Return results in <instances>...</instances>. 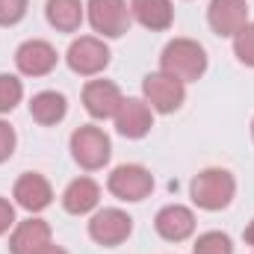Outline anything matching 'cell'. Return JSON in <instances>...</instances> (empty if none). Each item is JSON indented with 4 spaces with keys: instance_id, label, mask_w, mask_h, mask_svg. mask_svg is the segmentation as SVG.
<instances>
[{
    "instance_id": "cell-1",
    "label": "cell",
    "mask_w": 254,
    "mask_h": 254,
    "mask_svg": "<svg viewBox=\"0 0 254 254\" xmlns=\"http://www.w3.org/2000/svg\"><path fill=\"white\" fill-rule=\"evenodd\" d=\"M160 71L181 80V83H192L207 71V51L192 39H172L163 48Z\"/></svg>"
},
{
    "instance_id": "cell-2",
    "label": "cell",
    "mask_w": 254,
    "mask_h": 254,
    "mask_svg": "<svg viewBox=\"0 0 254 254\" xmlns=\"http://www.w3.org/2000/svg\"><path fill=\"white\" fill-rule=\"evenodd\" d=\"M234 192H237V181L225 169H204V172H198L192 178V184H190L192 201L201 210H210V213L225 210L234 201Z\"/></svg>"
},
{
    "instance_id": "cell-3",
    "label": "cell",
    "mask_w": 254,
    "mask_h": 254,
    "mask_svg": "<svg viewBox=\"0 0 254 254\" xmlns=\"http://www.w3.org/2000/svg\"><path fill=\"white\" fill-rule=\"evenodd\" d=\"M110 154H113V145H110V136L101 127L83 125L71 133V157L86 172L104 169L110 163Z\"/></svg>"
},
{
    "instance_id": "cell-4",
    "label": "cell",
    "mask_w": 254,
    "mask_h": 254,
    "mask_svg": "<svg viewBox=\"0 0 254 254\" xmlns=\"http://www.w3.org/2000/svg\"><path fill=\"white\" fill-rule=\"evenodd\" d=\"M86 15H89L92 30L101 33L104 39H122L133 21L127 0H89Z\"/></svg>"
},
{
    "instance_id": "cell-5",
    "label": "cell",
    "mask_w": 254,
    "mask_h": 254,
    "mask_svg": "<svg viewBox=\"0 0 254 254\" xmlns=\"http://www.w3.org/2000/svg\"><path fill=\"white\" fill-rule=\"evenodd\" d=\"M142 95H145V104H148L151 110L163 113V116L181 110V104L187 101L184 83L175 80V77H169V74H163V71L148 74V77L142 80Z\"/></svg>"
},
{
    "instance_id": "cell-6",
    "label": "cell",
    "mask_w": 254,
    "mask_h": 254,
    "mask_svg": "<svg viewBox=\"0 0 254 254\" xmlns=\"http://www.w3.org/2000/svg\"><path fill=\"white\" fill-rule=\"evenodd\" d=\"M65 63L80 77H95L110 65V48L95 36H80V39L71 42V48L65 54Z\"/></svg>"
},
{
    "instance_id": "cell-7",
    "label": "cell",
    "mask_w": 254,
    "mask_h": 254,
    "mask_svg": "<svg viewBox=\"0 0 254 254\" xmlns=\"http://www.w3.org/2000/svg\"><path fill=\"white\" fill-rule=\"evenodd\" d=\"M107 190L113 192L119 201H145L154 192V175L145 166L125 163V166L113 169V175L107 181Z\"/></svg>"
},
{
    "instance_id": "cell-8",
    "label": "cell",
    "mask_w": 254,
    "mask_h": 254,
    "mask_svg": "<svg viewBox=\"0 0 254 254\" xmlns=\"http://www.w3.org/2000/svg\"><path fill=\"white\" fill-rule=\"evenodd\" d=\"M130 234H133V219L119 207H104L89 219V237L104 249L122 246Z\"/></svg>"
},
{
    "instance_id": "cell-9",
    "label": "cell",
    "mask_w": 254,
    "mask_h": 254,
    "mask_svg": "<svg viewBox=\"0 0 254 254\" xmlns=\"http://www.w3.org/2000/svg\"><path fill=\"white\" fill-rule=\"evenodd\" d=\"M207 24L216 36H237L249 24V3L246 0H210Z\"/></svg>"
},
{
    "instance_id": "cell-10",
    "label": "cell",
    "mask_w": 254,
    "mask_h": 254,
    "mask_svg": "<svg viewBox=\"0 0 254 254\" xmlns=\"http://www.w3.org/2000/svg\"><path fill=\"white\" fill-rule=\"evenodd\" d=\"M57 48L45 39H30L15 51V65L24 77H45L57 68Z\"/></svg>"
},
{
    "instance_id": "cell-11",
    "label": "cell",
    "mask_w": 254,
    "mask_h": 254,
    "mask_svg": "<svg viewBox=\"0 0 254 254\" xmlns=\"http://www.w3.org/2000/svg\"><path fill=\"white\" fill-rule=\"evenodd\" d=\"M122 101V89L113 80H89L83 86V107L92 119H116Z\"/></svg>"
},
{
    "instance_id": "cell-12",
    "label": "cell",
    "mask_w": 254,
    "mask_h": 254,
    "mask_svg": "<svg viewBox=\"0 0 254 254\" xmlns=\"http://www.w3.org/2000/svg\"><path fill=\"white\" fill-rule=\"evenodd\" d=\"M12 198L18 201V207H24L27 213H42L45 207H51L54 201V190L48 184L45 175L39 172H27L15 181V190H12Z\"/></svg>"
},
{
    "instance_id": "cell-13",
    "label": "cell",
    "mask_w": 254,
    "mask_h": 254,
    "mask_svg": "<svg viewBox=\"0 0 254 254\" xmlns=\"http://www.w3.org/2000/svg\"><path fill=\"white\" fill-rule=\"evenodd\" d=\"M154 228H157V234L166 243H184V240H190L192 231H195V213L190 207H184V204H166L157 213Z\"/></svg>"
},
{
    "instance_id": "cell-14",
    "label": "cell",
    "mask_w": 254,
    "mask_h": 254,
    "mask_svg": "<svg viewBox=\"0 0 254 254\" xmlns=\"http://www.w3.org/2000/svg\"><path fill=\"white\" fill-rule=\"evenodd\" d=\"M151 127H154V116H151V107L145 104V98H125L116 113V130L125 139H142V136H148Z\"/></svg>"
},
{
    "instance_id": "cell-15",
    "label": "cell",
    "mask_w": 254,
    "mask_h": 254,
    "mask_svg": "<svg viewBox=\"0 0 254 254\" xmlns=\"http://www.w3.org/2000/svg\"><path fill=\"white\" fill-rule=\"evenodd\" d=\"M45 246H51V225L45 219H27L18 222L9 237V254H39Z\"/></svg>"
},
{
    "instance_id": "cell-16",
    "label": "cell",
    "mask_w": 254,
    "mask_h": 254,
    "mask_svg": "<svg viewBox=\"0 0 254 254\" xmlns=\"http://www.w3.org/2000/svg\"><path fill=\"white\" fill-rule=\"evenodd\" d=\"M130 15L145 27V30H169L175 21V6L172 0H130Z\"/></svg>"
},
{
    "instance_id": "cell-17",
    "label": "cell",
    "mask_w": 254,
    "mask_h": 254,
    "mask_svg": "<svg viewBox=\"0 0 254 254\" xmlns=\"http://www.w3.org/2000/svg\"><path fill=\"white\" fill-rule=\"evenodd\" d=\"M101 201V187L92 181V178H77L71 181L63 192V207L71 216H86L98 207Z\"/></svg>"
},
{
    "instance_id": "cell-18",
    "label": "cell",
    "mask_w": 254,
    "mask_h": 254,
    "mask_svg": "<svg viewBox=\"0 0 254 254\" xmlns=\"http://www.w3.org/2000/svg\"><path fill=\"white\" fill-rule=\"evenodd\" d=\"M48 24L60 33H77L83 18H86V6L80 0H48L45 6Z\"/></svg>"
},
{
    "instance_id": "cell-19",
    "label": "cell",
    "mask_w": 254,
    "mask_h": 254,
    "mask_svg": "<svg viewBox=\"0 0 254 254\" xmlns=\"http://www.w3.org/2000/svg\"><path fill=\"white\" fill-rule=\"evenodd\" d=\"M65 113H68V101L63 92H39L30 101V116L39 125H57L65 119Z\"/></svg>"
},
{
    "instance_id": "cell-20",
    "label": "cell",
    "mask_w": 254,
    "mask_h": 254,
    "mask_svg": "<svg viewBox=\"0 0 254 254\" xmlns=\"http://www.w3.org/2000/svg\"><path fill=\"white\" fill-rule=\"evenodd\" d=\"M192 254H234V243L222 231H207V234H201L195 240Z\"/></svg>"
},
{
    "instance_id": "cell-21",
    "label": "cell",
    "mask_w": 254,
    "mask_h": 254,
    "mask_svg": "<svg viewBox=\"0 0 254 254\" xmlns=\"http://www.w3.org/2000/svg\"><path fill=\"white\" fill-rule=\"evenodd\" d=\"M24 98V86L15 74H0V113H12Z\"/></svg>"
},
{
    "instance_id": "cell-22",
    "label": "cell",
    "mask_w": 254,
    "mask_h": 254,
    "mask_svg": "<svg viewBox=\"0 0 254 254\" xmlns=\"http://www.w3.org/2000/svg\"><path fill=\"white\" fill-rule=\"evenodd\" d=\"M234 54L243 65L254 68V24L249 21L237 36H234Z\"/></svg>"
},
{
    "instance_id": "cell-23",
    "label": "cell",
    "mask_w": 254,
    "mask_h": 254,
    "mask_svg": "<svg viewBox=\"0 0 254 254\" xmlns=\"http://www.w3.org/2000/svg\"><path fill=\"white\" fill-rule=\"evenodd\" d=\"M27 15V0H0V27H12Z\"/></svg>"
},
{
    "instance_id": "cell-24",
    "label": "cell",
    "mask_w": 254,
    "mask_h": 254,
    "mask_svg": "<svg viewBox=\"0 0 254 254\" xmlns=\"http://www.w3.org/2000/svg\"><path fill=\"white\" fill-rule=\"evenodd\" d=\"M15 130L9 127V122H3L0 119V163H6L12 154H15Z\"/></svg>"
},
{
    "instance_id": "cell-25",
    "label": "cell",
    "mask_w": 254,
    "mask_h": 254,
    "mask_svg": "<svg viewBox=\"0 0 254 254\" xmlns=\"http://www.w3.org/2000/svg\"><path fill=\"white\" fill-rule=\"evenodd\" d=\"M9 228H15V207H12L6 198H0V237H3Z\"/></svg>"
},
{
    "instance_id": "cell-26",
    "label": "cell",
    "mask_w": 254,
    "mask_h": 254,
    "mask_svg": "<svg viewBox=\"0 0 254 254\" xmlns=\"http://www.w3.org/2000/svg\"><path fill=\"white\" fill-rule=\"evenodd\" d=\"M39 254H68V252H65L63 246H54V243H51V246H45Z\"/></svg>"
},
{
    "instance_id": "cell-27",
    "label": "cell",
    "mask_w": 254,
    "mask_h": 254,
    "mask_svg": "<svg viewBox=\"0 0 254 254\" xmlns=\"http://www.w3.org/2000/svg\"><path fill=\"white\" fill-rule=\"evenodd\" d=\"M243 237H246V243L254 249V219L249 222V228H246V234H243Z\"/></svg>"
},
{
    "instance_id": "cell-28",
    "label": "cell",
    "mask_w": 254,
    "mask_h": 254,
    "mask_svg": "<svg viewBox=\"0 0 254 254\" xmlns=\"http://www.w3.org/2000/svg\"><path fill=\"white\" fill-rule=\"evenodd\" d=\"M252 136H254V122H252Z\"/></svg>"
}]
</instances>
